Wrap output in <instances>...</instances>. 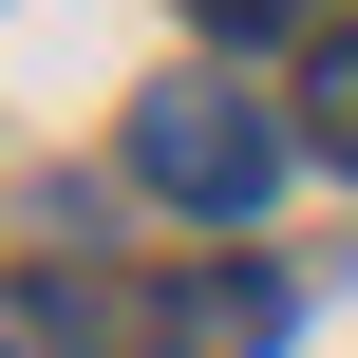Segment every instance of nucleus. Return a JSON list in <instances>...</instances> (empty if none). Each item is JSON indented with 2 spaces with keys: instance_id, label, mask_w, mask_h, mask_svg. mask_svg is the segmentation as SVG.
Wrapping results in <instances>:
<instances>
[{
  "instance_id": "1",
  "label": "nucleus",
  "mask_w": 358,
  "mask_h": 358,
  "mask_svg": "<svg viewBox=\"0 0 358 358\" xmlns=\"http://www.w3.org/2000/svg\"><path fill=\"white\" fill-rule=\"evenodd\" d=\"M132 189H151V208L245 227V208L283 189V113H264V94H227V76H170V94H132Z\"/></svg>"
},
{
  "instance_id": "2",
  "label": "nucleus",
  "mask_w": 358,
  "mask_h": 358,
  "mask_svg": "<svg viewBox=\"0 0 358 358\" xmlns=\"http://www.w3.org/2000/svg\"><path fill=\"white\" fill-rule=\"evenodd\" d=\"M151 358H283V283L264 264H189L151 302Z\"/></svg>"
},
{
  "instance_id": "3",
  "label": "nucleus",
  "mask_w": 358,
  "mask_h": 358,
  "mask_svg": "<svg viewBox=\"0 0 358 358\" xmlns=\"http://www.w3.org/2000/svg\"><path fill=\"white\" fill-rule=\"evenodd\" d=\"M113 340H151V321H113V283H76V264L0 283V358H113Z\"/></svg>"
},
{
  "instance_id": "4",
  "label": "nucleus",
  "mask_w": 358,
  "mask_h": 358,
  "mask_svg": "<svg viewBox=\"0 0 358 358\" xmlns=\"http://www.w3.org/2000/svg\"><path fill=\"white\" fill-rule=\"evenodd\" d=\"M302 151H321V170H358V38H321V57H302Z\"/></svg>"
},
{
  "instance_id": "5",
  "label": "nucleus",
  "mask_w": 358,
  "mask_h": 358,
  "mask_svg": "<svg viewBox=\"0 0 358 358\" xmlns=\"http://www.w3.org/2000/svg\"><path fill=\"white\" fill-rule=\"evenodd\" d=\"M189 19H208V38H302L321 0H189Z\"/></svg>"
}]
</instances>
